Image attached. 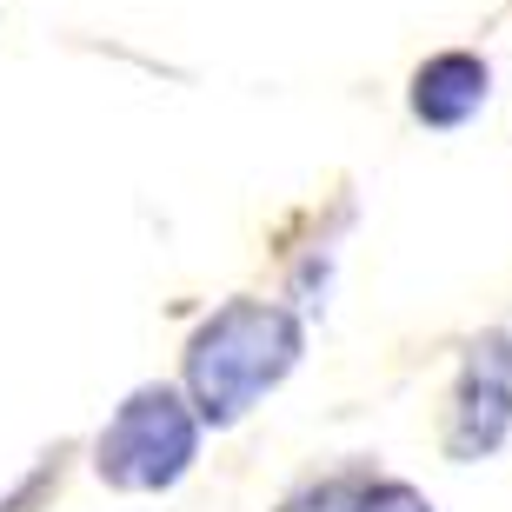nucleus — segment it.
<instances>
[{
	"instance_id": "f257e3e1",
	"label": "nucleus",
	"mask_w": 512,
	"mask_h": 512,
	"mask_svg": "<svg viewBox=\"0 0 512 512\" xmlns=\"http://www.w3.org/2000/svg\"><path fill=\"white\" fill-rule=\"evenodd\" d=\"M300 360V320L273 300H233L220 306L187 346V393L193 413L213 426H233L260 393L293 373Z\"/></svg>"
},
{
	"instance_id": "f03ea898",
	"label": "nucleus",
	"mask_w": 512,
	"mask_h": 512,
	"mask_svg": "<svg viewBox=\"0 0 512 512\" xmlns=\"http://www.w3.org/2000/svg\"><path fill=\"white\" fill-rule=\"evenodd\" d=\"M193 439H200V413L173 386H140V393L107 419V433L94 446V466L120 493H160L193 466Z\"/></svg>"
},
{
	"instance_id": "7ed1b4c3",
	"label": "nucleus",
	"mask_w": 512,
	"mask_h": 512,
	"mask_svg": "<svg viewBox=\"0 0 512 512\" xmlns=\"http://www.w3.org/2000/svg\"><path fill=\"white\" fill-rule=\"evenodd\" d=\"M512 433V333H486L473 340L466 366H459L453 419H446V459L473 466V459L499 453Z\"/></svg>"
},
{
	"instance_id": "20e7f679",
	"label": "nucleus",
	"mask_w": 512,
	"mask_h": 512,
	"mask_svg": "<svg viewBox=\"0 0 512 512\" xmlns=\"http://www.w3.org/2000/svg\"><path fill=\"white\" fill-rule=\"evenodd\" d=\"M486 87H493V74L479 54H433L413 74V114L426 127H466L486 107Z\"/></svg>"
},
{
	"instance_id": "39448f33",
	"label": "nucleus",
	"mask_w": 512,
	"mask_h": 512,
	"mask_svg": "<svg viewBox=\"0 0 512 512\" xmlns=\"http://www.w3.org/2000/svg\"><path fill=\"white\" fill-rule=\"evenodd\" d=\"M373 473H333V479H313L306 493H293L280 512H353V499L366 493Z\"/></svg>"
},
{
	"instance_id": "423d86ee",
	"label": "nucleus",
	"mask_w": 512,
	"mask_h": 512,
	"mask_svg": "<svg viewBox=\"0 0 512 512\" xmlns=\"http://www.w3.org/2000/svg\"><path fill=\"white\" fill-rule=\"evenodd\" d=\"M353 512H433L406 479H366V493L353 499Z\"/></svg>"
}]
</instances>
